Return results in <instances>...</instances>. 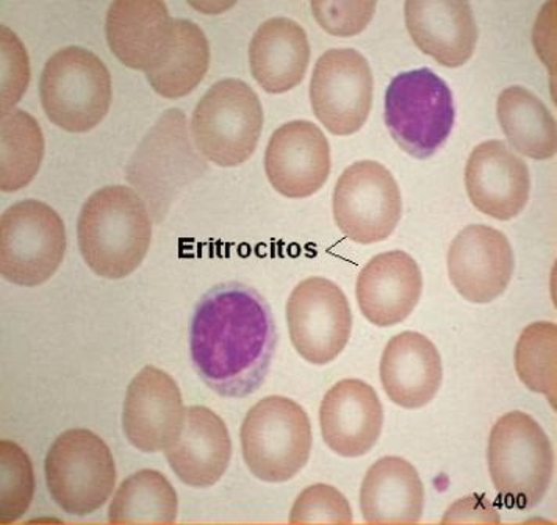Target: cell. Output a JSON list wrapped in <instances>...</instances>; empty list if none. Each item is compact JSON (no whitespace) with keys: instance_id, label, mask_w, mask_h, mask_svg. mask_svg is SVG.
Segmentation results:
<instances>
[{"instance_id":"obj_1","label":"cell","mask_w":557,"mask_h":525,"mask_svg":"<svg viewBox=\"0 0 557 525\" xmlns=\"http://www.w3.org/2000/svg\"><path fill=\"white\" fill-rule=\"evenodd\" d=\"M276 342V324L265 298L240 282L216 285L193 313V366L223 398H246L262 387Z\"/></svg>"},{"instance_id":"obj_2","label":"cell","mask_w":557,"mask_h":525,"mask_svg":"<svg viewBox=\"0 0 557 525\" xmlns=\"http://www.w3.org/2000/svg\"><path fill=\"white\" fill-rule=\"evenodd\" d=\"M151 239V213L137 192L124 185L98 189L78 214V249L99 277L117 280L137 271Z\"/></svg>"},{"instance_id":"obj_3","label":"cell","mask_w":557,"mask_h":525,"mask_svg":"<svg viewBox=\"0 0 557 525\" xmlns=\"http://www.w3.org/2000/svg\"><path fill=\"white\" fill-rule=\"evenodd\" d=\"M487 462L492 484L509 509H534L545 498L555 455L548 435L530 414L510 412L496 421Z\"/></svg>"},{"instance_id":"obj_4","label":"cell","mask_w":557,"mask_h":525,"mask_svg":"<svg viewBox=\"0 0 557 525\" xmlns=\"http://www.w3.org/2000/svg\"><path fill=\"white\" fill-rule=\"evenodd\" d=\"M206 171L193 149L187 116L171 109L148 132L127 166V182L139 192L157 223L170 212L178 192Z\"/></svg>"},{"instance_id":"obj_5","label":"cell","mask_w":557,"mask_h":525,"mask_svg":"<svg viewBox=\"0 0 557 525\" xmlns=\"http://www.w3.org/2000/svg\"><path fill=\"white\" fill-rule=\"evenodd\" d=\"M39 99L53 125L84 134L98 127L109 113L112 77L91 50L70 46L46 63L39 77Z\"/></svg>"},{"instance_id":"obj_6","label":"cell","mask_w":557,"mask_h":525,"mask_svg":"<svg viewBox=\"0 0 557 525\" xmlns=\"http://www.w3.org/2000/svg\"><path fill=\"white\" fill-rule=\"evenodd\" d=\"M242 450L253 477L268 484L292 480L305 470L312 450V425L295 400L268 396L243 421Z\"/></svg>"},{"instance_id":"obj_7","label":"cell","mask_w":557,"mask_h":525,"mask_svg":"<svg viewBox=\"0 0 557 525\" xmlns=\"http://www.w3.org/2000/svg\"><path fill=\"white\" fill-rule=\"evenodd\" d=\"M385 125L406 153L426 160L445 145L455 127L451 89L428 67L396 75L385 91Z\"/></svg>"},{"instance_id":"obj_8","label":"cell","mask_w":557,"mask_h":525,"mask_svg":"<svg viewBox=\"0 0 557 525\" xmlns=\"http://www.w3.org/2000/svg\"><path fill=\"white\" fill-rule=\"evenodd\" d=\"M263 128L259 96L246 82L224 78L199 100L191 116V135L203 159L221 167L251 159Z\"/></svg>"},{"instance_id":"obj_9","label":"cell","mask_w":557,"mask_h":525,"mask_svg":"<svg viewBox=\"0 0 557 525\" xmlns=\"http://www.w3.org/2000/svg\"><path fill=\"white\" fill-rule=\"evenodd\" d=\"M45 474L51 498L73 516L98 512L116 485L109 446L87 428H71L52 442Z\"/></svg>"},{"instance_id":"obj_10","label":"cell","mask_w":557,"mask_h":525,"mask_svg":"<svg viewBox=\"0 0 557 525\" xmlns=\"http://www.w3.org/2000/svg\"><path fill=\"white\" fill-rule=\"evenodd\" d=\"M66 230L59 213L39 200L14 203L0 217V274L10 284L38 287L59 270Z\"/></svg>"},{"instance_id":"obj_11","label":"cell","mask_w":557,"mask_h":525,"mask_svg":"<svg viewBox=\"0 0 557 525\" xmlns=\"http://www.w3.org/2000/svg\"><path fill=\"white\" fill-rule=\"evenodd\" d=\"M403 199L387 167L363 160L346 167L334 191V217L346 238L359 245L385 241L401 221Z\"/></svg>"},{"instance_id":"obj_12","label":"cell","mask_w":557,"mask_h":525,"mask_svg":"<svg viewBox=\"0 0 557 525\" xmlns=\"http://www.w3.org/2000/svg\"><path fill=\"white\" fill-rule=\"evenodd\" d=\"M288 334L293 348L306 362L324 366L348 345L352 313L338 285L310 277L293 289L287 302Z\"/></svg>"},{"instance_id":"obj_13","label":"cell","mask_w":557,"mask_h":525,"mask_svg":"<svg viewBox=\"0 0 557 525\" xmlns=\"http://www.w3.org/2000/svg\"><path fill=\"white\" fill-rule=\"evenodd\" d=\"M313 113L331 134L355 135L366 125L373 103V73L355 49H331L318 59L310 80Z\"/></svg>"},{"instance_id":"obj_14","label":"cell","mask_w":557,"mask_h":525,"mask_svg":"<svg viewBox=\"0 0 557 525\" xmlns=\"http://www.w3.org/2000/svg\"><path fill=\"white\" fill-rule=\"evenodd\" d=\"M516 270L512 246L491 225H467L448 250L453 287L471 303H491L509 287Z\"/></svg>"},{"instance_id":"obj_15","label":"cell","mask_w":557,"mask_h":525,"mask_svg":"<svg viewBox=\"0 0 557 525\" xmlns=\"http://www.w3.org/2000/svg\"><path fill=\"white\" fill-rule=\"evenodd\" d=\"M184 421V400L176 380L159 367H143L124 399L123 427L128 442L146 453L170 449Z\"/></svg>"},{"instance_id":"obj_16","label":"cell","mask_w":557,"mask_h":525,"mask_svg":"<svg viewBox=\"0 0 557 525\" xmlns=\"http://www.w3.org/2000/svg\"><path fill=\"white\" fill-rule=\"evenodd\" d=\"M265 171L278 195L290 199L310 198L330 178V141L310 121L281 125L268 142Z\"/></svg>"},{"instance_id":"obj_17","label":"cell","mask_w":557,"mask_h":525,"mask_svg":"<svg viewBox=\"0 0 557 525\" xmlns=\"http://www.w3.org/2000/svg\"><path fill=\"white\" fill-rule=\"evenodd\" d=\"M467 195L487 216L509 221L519 216L531 195L527 163L505 141L481 142L466 167Z\"/></svg>"},{"instance_id":"obj_18","label":"cell","mask_w":557,"mask_h":525,"mask_svg":"<svg viewBox=\"0 0 557 525\" xmlns=\"http://www.w3.org/2000/svg\"><path fill=\"white\" fill-rule=\"evenodd\" d=\"M320 425L332 452L346 459L367 455L380 441L384 425L380 396L367 382H338L321 402Z\"/></svg>"},{"instance_id":"obj_19","label":"cell","mask_w":557,"mask_h":525,"mask_svg":"<svg viewBox=\"0 0 557 525\" xmlns=\"http://www.w3.org/2000/svg\"><path fill=\"white\" fill-rule=\"evenodd\" d=\"M423 291L420 266L403 250L380 253L360 271L356 296L360 312L377 327H392L416 310Z\"/></svg>"},{"instance_id":"obj_20","label":"cell","mask_w":557,"mask_h":525,"mask_svg":"<svg viewBox=\"0 0 557 525\" xmlns=\"http://www.w3.org/2000/svg\"><path fill=\"white\" fill-rule=\"evenodd\" d=\"M405 16L407 32L417 48L442 66H463L473 55L478 27L470 3L409 0Z\"/></svg>"},{"instance_id":"obj_21","label":"cell","mask_w":557,"mask_h":525,"mask_svg":"<svg viewBox=\"0 0 557 525\" xmlns=\"http://www.w3.org/2000/svg\"><path fill=\"white\" fill-rule=\"evenodd\" d=\"M381 384L393 403L406 410L428 405L444 380L442 357L434 342L417 332H403L385 346Z\"/></svg>"},{"instance_id":"obj_22","label":"cell","mask_w":557,"mask_h":525,"mask_svg":"<svg viewBox=\"0 0 557 525\" xmlns=\"http://www.w3.org/2000/svg\"><path fill=\"white\" fill-rule=\"evenodd\" d=\"M168 463L191 488H210L226 474L232 457L227 425L207 407L185 409L184 427L170 449Z\"/></svg>"},{"instance_id":"obj_23","label":"cell","mask_w":557,"mask_h":525,"mask_svg":"<svg viewBox=\"0 0 557 525\" xmlns=\"http://www.w3.org/2000/svg\"><path fill=\"white\" fill-rule=\"evenodd\" d=\"M173 21L160 0H116L107 12V41L121 63L148 73L170 45Z\"/></svg>"},{"instance_id":"obj_24","label":"cell","mask_w":557,"mask_h":525,"mask_svg":"<svg viewBox=\"0 0 557 525\" xmlns=\"http://www.w3.org/2000/svg\"><path fill=\"white\" fill-rule=\"evenodd\" d=\"M310 62L305 28L290 17L265 21L249 45L252 77L270 95H282L298 87Z\"/></svg>"},{"instance_id":"obj_25","label":"cell","mask_w":557,"mask_h":525,"mask_svg":"<svg viewBox=\"0 0 557 525\" xmlns=\"http://www.w3.org/2000/svg\"><path fill=\"white\" fill-rule=\"evenodd\" d=\"M360 510L368 524L420 523L424 487L416 467L401 457L377 460L363 477Z\"/></svg>"},{"instance_id":"obj_26","label":"cell","mask_w":557,"mask_h":525,"mask_svg":"<svg viewBox=\"0 0 557 525\" xmlns=\"http://www.w3.org/2000/svg\"><path fill=\"white\" fill-rule=\"evenodd\" d=\"M209 64V41L201 27L188 20H174L170 45L146 77L162 98H184L201 84Z\"/></svg>"},{"instance_id":"obj_27","label":"cell","mask_w":557,"mask_h":525,"mask_svg":"<svg viewBox=\"0 0 557 525\" xmlns=\"http://www.w3.org/2000/svg\"><path fill=\"white\" fill-rule=\"evenodd\" d=\"M507 141L521 155L548 160L556 155V121L544 102L523 87H509L496 103Z\"/></svg>"},{"instance_id":"obj_28","label":"cell","mask_w":557,"mask_h":525,"mask_svg":"<svg viewBox=\"0 0 557 525\" xmlns=\"http://www.w3.org/2000/svg\"><path fill=\"white\" fill-rule=\"evenodd\" d=\"M178 513L176 489L153 470L132 474L110 503V524H173Z\"/></svg>"},{"instance_id":"obj_29","label":"cell","mask_w":557,"mask_h":525,"mask_svg":"<svg viewBox=\"0 0 557 525\" xmlns=\"http://www.w3.org/2000/svg\"><path fill=\"white\" fill-rule=\"evenodd\" d=\"M0 135V189L3 192L20 191L34 180L41 166L45 157L41 127L32 114L16 109L2 114Z\"/></svg>"},{"instance_id":"obj_30","label":"cell","mask_w":557,"mask_h":525,"mask_svg":"<svg viewBox=\"0 0 557 525\" xmlns=\"http://www.w3.org/2000/svg\"><path fill=\"white\" fill-rule=\"evenodd\" d=\"M557 325L534 323L521 332L516 348V370L524 387L545 395L556 409Z\"/></svg>"},{"instance_id":"obj_31","label":"cell","mask_w":557,"mask_h":525,"mask_svg":"<svg viewBox=\"0 0 557 525\" xmlns=\"http://www.w3.org/2000/svg\"><path fill=\"white\" fill-rule=\"evenodd\" d=\"M2 492H0V524H12L23 517L34 499L35 477L30 459L13 441L0 442Z\"/></svg>"},{"instance_id":"obj_32","label":"cell","mask_w":557,"mask_h":525,"mask_svg":"<svg viewBox=\"0 0 557 525\" xmlns=\"http://www.w3.org/2000/svg\"><path fill=\"white\" fill-rule=\"evenodd\" d=\"M288 521L290 524H351L352 510L337 488L317 484L298 496Z\"/></svg>"},{"instance_id":"obj_33","label":"cell","mask_w":557,"mask_h":525,"mask_svg":"<svg viewBox=\"0 0 557 525\" xmlns=\"http://www.w3.org/2000/svg\"><path fill=\"white\" fill-rule=\"evenodd\" d=\"M313 17L323 30L334 37H355L366 30L376 12V2H317L310 3Z\"/></svg>"},{"instance_id":"obj_34","label":"cell","mask_w":557,"mask_h":525,"mask_svg":"<svg viewBox=\"0 0 557 525\" xmlns=\"http://www.w3.org/2000/svg\"><path fill=\"white\" fill-rule=\"evenodd\" d=\"M20 39L2 25V114L12 112L26 89L30 70Z\"/></svg>"},{"instance_id":"obj_35","label":"cell","mask_w":557,"mask_h":525,"mask_svg":"<svg viewBox=\"0 0 557 525\" xmlns=\"http://www.w3.org/2000/svg\"><path fill=\"white\" fill-rule=\"evenodd\" d=\"M499 513L485 496L471 495L449 507L442 523H492L499 524Z\"/></svg>"}]
</instances>
